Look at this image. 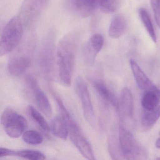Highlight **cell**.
<instances>
[{"label":"cell","mask_w":160,"mask_h":160,"mask_svg":"<svg viewBox=\"0 0 160 160\" xmlns=\"http://www.w3.org/2000/svg\"><path fill=\"white\" fill-rule=\"evenodd\" d=\"M28 112L32 119L38 123V125L44 132H48L50 131V126L48 125L42 115L32 106L29 105L28 107Z\"/></svg>","instance_id":"21"},{"label":"cell","mask_w":160,"mask_h":160,"mask_svg":"<svg viewBox=\"0 0 160 160\" xmlns=\"http://www.w3.org/2000/svg\"><path fill=\"white\" fill-rule=\"evenodd\" d=\"M24 26L18 16L12 18L5 25L0 41V56L12 52L20 44L24 36Z\"/></svg>","instance_id":"4"},{"label":"cell","mask_w":160,"mask_h":160,"mask_svg":"<svg viewBox=\"0 0 160 160\" xmlns=\"http://www.w3.org/2000/svg\"><path fill=\"white\" fill-rule=\"evenodd\" d=\"M50 130L59 138L66 139L69 133L68 126L62 117H56L50 122Z\"/></svg>","instance_id":"18"},{"label":"cell","mask_w":160,"mask_h":160,"mask_svg":"<svg viewBox=\"0 0 160 160\" xmlns=\"http://www.w3.org/2000/svg\"><path fill=\"white\" fill-rule=\"evenodd\" d=\"M159 134H160V133H159Z\"/></svg>","instance_id":"27"},{"label":"cell","mask_w":160,"mask_h":160,"mask_svg":"<svg viewBox=\"0 0 160 160\" xmlns=\"http://www.w3.org/2000/svg\"><path fill=\"white\" fill-rule=\"evenodd\" d=\"M120 0H100L99 5L102 12L105 13L114 12L118 8Z\"/></svg>","instance_id":"24"},{"label":"cell","mask_w":160,"mask_h":160,"mask_svg":"<svg viewBox=\"0 0 160 160\" xmlns=\"http://www.w3.org/2000/svg\"><path fill=\"white\" fill-rule=\"evenodd\" d=\"M36 44V32L34 29L28 30L22 41L10 57L7 69L10 74L18 76L27 72L32 62V56Z\"/></svg>","instance_id":"2"},{"label":"cell","mask_w":160,"mask_h":160,"mask_svg":"<svg viewBox=\"0 0 160 160\" xmlns=\"http://www.w3.org/2000/svg\"><path fill=\"white\" fill-rule=\"evenodd\" d=\"M1 123L7 135L13 138L21 136L28 125L25 118L11 108H7L3 111Z\"/></svg>","instance_id":"7"},{"label":"cell","mask_w":160,"mask_h":160,"mask_svg":"<svg viewBox=\"0 0 160 160\" xmlns=\"http://www.w3.org/2000/svg\"><path fill=\"white\" fill-rule=\"evenodd\" d=\"M69 132L72 142L82 156L88 160H95L90 143L84 135L79 126L69 129Z\"/></svg>","instance_id":"9"},{"label":"cell","mask_w":160,"mask_h":160,"mask_svg":"<svg viewBox=\"0 0 160 160\" xmlns=\"http://www.w3.org/2000/svg\"><path fill=\"white\" fill-rule=\"evenodd\" d=\"M130 63L135 80L138 88L146 92H154L160 96V90L148 77L138 64L132 59L130 60Z\"/></svg>","instance_id":"12"},{"label":"cell","mask_w":160,"mask_h":160,"mask_svg":"<svg viewBox=\"0 0 160 160\" xmlns=\"http://www.w3.org/2000/svg\"><path fill=\"white\" fill-rule=\"evenodd\" d=\"M27 83L34 94L35 102L40 111L46 117H50L52 112L51 104L45 93L39 87L37 80L32 78Z\"/></svg>","instance_id":"10"},{"label":"cell","mask_w":160,"mask_h":160,"mask_svg":"<svg viewBox=\"0 0 160 160\" xmlns=\"http://www.w3.org/2000/svg\"><path fill=\"white\" fill-rule=\"evenodd\" d=\"M49 0H24L17 16L27 29L33 28L44 12Z\"/></svg>","instance_id":"6"},{"label":"cell","mask_w":160,"mask_h":160,"mask_svg":"<svg viewBox=\"0 0 160 160\" xmlns=\"http://www.w3.org/2000/svg\"><path fill=\"white\" fill-rule=\"evenodd\" d=\"M8 156H17L31 160H43L46 156L41 152L32 150L15 151L5 148H0V158Z\"/></svg>","instance_id":"14"},{"label":"cell","mask_w":160,"mask_h":160,"mask_svg":"<svg viewBox=\"0 0 160 160\" xmlns=\"http://www.w3.org/2000/svg\"><path fill=\"white\" fill-rule=\"evenodd\" d=\"M118 141L124 159L139 160L148 158L146 149L122 125H120L119 129Z\"/></svg>","instance_id":"5"},{"label":"cell","mask_w":160,"mask_h":160,"mask_svg":"<svg viewBox=\"0 0 160 160\" xmlns=\"http://www.w3.org/2000/svg\"><path fill=\"white\" fill-rule=\"evenodd\" d=\"M127 28V22L125 18L122 15L116 16L110 23L108 34L110 37L118 39L121 37Z\"/></svg>","instance_id":"17"},{"label":"cell","mask_w":160,"mask_h":160,"mask_svg":"<svg viewBox=\"0 0 160 160\" xmlns=\"http://www.w3.org/2000/svg\"><path fill=\"white\" fill-rule=\"evenodd\" d=\"M78 34L71 32L63 36L58 44L57 50L58 77L61 83L70 86L74 69Z\"/></svg>","instance_id":"1"},{"label":"cell","mask_w":160,"mask_h":160,"mask_svg":"<svg viewBox=\"0 0 160 160\" xmlns=\"http://www.w3.org/2000/svg\"><path fill=\"white\" fill-rule=\"evenodd\" d=\"M139 15L141 21L146 28L148 33L154 43L156 42V36L150 18L145 9H140Z\"/></svg>","instance_id":"22"},{"label":"cell","mask_w":160,"mask_h":160,"mask_svg":"<svg viewBox=\"0 0 160 160\" xmlns=\"http://www.w3.org/2000/svg\"><path fill=\"white\" fill-rule=\"evenodd\" d=\"M22 137L24 141L30 145H39L43 141L42 135L39 132L34 130H29L25 132Z\"/></svg>","instance_id":"23"},{"label":"cell","mask_w":160,"mask_h":160,"mask_svg":"<svg viewBox=\"0 0 160 160\" xmlns=\"http://www.w3.org/2000/svg\"><path fill=\"white\" fill-rule=\"evenodd\" d=\"M74 88L81 102L85 119L92 127H95V116L93 105L88 86L82 78L78 77L76 79Z\"/></svg>","instance_id":"8"},{"label":"cell","mask_w":160,"mask_h":160,"mask_svg":"<svg viewBox=\"0 0 160 160\" xmlns=\"http://www.w3.org/2000/svg\"><path fill=\"white\" fill-rule=\"evenodd\" d=\"M160 118V106L151 111H148L142 117L141 126L144 131L151 129Z\"/></svg>","instance_id":"19"},{"label":"cell","mask_w":160,"mask_h":160,"mask_svg":"<svg viewBox=\"0 0 160 160\" xmlns=\"http://www.w3.org/2000/svg\"><path fill=\"white\" fill-rule=\"evenodd\" d=\"M98 2V0H70L69 4L76 14L85 18L93 13Z\"/></svg>","instance_id":"13"},{"label":"cell","mask_w":160,"mask_h":160,"mask_svg":"<svg viewBox=\"0 0 160 160\" xmlns=\"http://www.w3.org/2000/svg\"><path fill=\"white\" fill-rule=\"evenodd\" d=\"M160 96L154 92H146L141 100V104L147 111H151L158 106Z\"/></svg>","instance_id":"20"},{"label":"cell","mask_w":160,"mask_h":160,"mask_svg":"<svg viewBox=\"0 0 160 160\" xmlns=\"http://www.w3.org/2000/svg\"><path fill=\"white\" fill-rule=\"evenodd\" d=\"M155 145L156 148H160V138L156 140Z\"/></svg>","instance_id":"26"},{"label":"cell","mask_w":160,"mask_h":160,"mask_svg":"<svg viewBox=\"0 0 160 160\" xmlns=\"http://www.w3.org/2000/svg\"><path fill=\"white\" fill-rule=\"evenodd\" d=\"M104 44V39L101 34L92 35L86 42L83 54L85 61L90 65L94 63L96 56L102 50Z\"/></svg>","instance_id":"11"},{"label":"cell","mask_w":160,"mask_h":160,"mask_svg":"<svg viewBox=\"0 0 160 160\" xmlns=\"http://www.w3.org/2000/svg\"><path fill=\"white\" fill-rule=\"evenodd\" d=\"M120 108L125 117L131 118L134 112V101L132 92L128 88H124L121 93Z\"/></svg>","instance_id":"15"},{"label":"cell","mask_w":160,"mask_h":160,"mask_svg":"<svg viewBox=\"0 0 160 160\" xmlns=\"http://www.w3.org/2000/svg\"><path fill=\"white\" fill-rule=\"evenodd\" d=\"M150 2L155 22L160 28V0H150Z\"/></svg>","instance_id":"25"},{"label":"cell","mask_w":160,"mask_h":160,"mask_svg":"<svg viewBox=\"0 0 160 160\" xmlns=\"http://www.w3.org/2000/svg\"><path fill=\"white\" fill-rule=\"evenodd\" d=\"M93 85L95 90L103 100L109 103L116 109H118L119 104L117 98L104 83L100 81H95Z\"/></svg>","instance_id":"16"},{"label":"cell","mask_w":160,"mask_h":160,"mask_svg":"<svg viewBox=\"0 0 160 160\" xmlns=\"http://www.w3.org/2000/svg\"><path fill=\"white\" fill-rule=\"evenodd\" d=\"M56 35L53 30L46 35L41 42L37 57L38 69L43 77L51 80L54 75Z\"/></svg>","instance_id":"3"}]
</instances>
